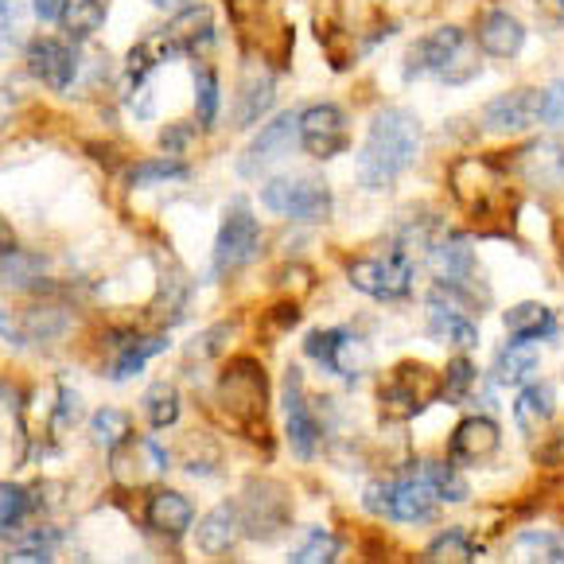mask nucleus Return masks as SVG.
<instances>
[{"label":"nucleus","mask_w":564,"mask_h":564,"mask_svg":"<svg viewBox=\"0 0 564 564\" xmlns=\"http://www.w3.org/2000/svg\"><path fill=\"white\" fill-rule=\"evenodd\" d=\"M416 152H421V121L413 109L386 106L382 113H373L370 133L358 152V183L366 192H386L401 175L413 167Z\"/></svg>","instance_id":"obj_1"},{"label":"nucleus","mask_w":564,"mask_h":564,"mask_svg":"<svg viewBox=\"0 0 564 564\" xmlns=\"http://www.w3.org/2000/svg\"><path fill=\"white\" fill-rule=\"evenodd\" d=\"M479 70H482V63H479L475 43L467 40L464 28H452V24L436 28L432 35L416 40L405 58V83L429 75L448 86H464V83H471V78H479Z\"/></svg>","instance_id":"obj_2"},{"label":"nucleus","mask_w":564,"mask_h":564,"mask_svg":"<svg viewBox=\"0 0 564 564\" xmlns=\"http://www.w3.org/2000/svg\"><path fill=\"white\" fill-rule=\"evenodd\" d=\"M218 409L226 413V421L241 424V429H258L269 409L265 366L253 358H234L218 378Z\"/></svg>","instance_id":"obj_3"},{"label":"nucleus","mask_w":564,"mask_h":564,"mask_svg":"<svg viewBox=\"0 0 564 564\" xmlns=\"http://www.w3.org/2000/svg\"><path fill=\"white\" fill-rule=\"evenodd\" d=\"M441 398V373L424 362H401L378 390V413L386 421H413Z\"/></svg>","instance_id":"obj_4"},{"label":"nucleus","mask_w":564,"mask_h":564,"mask_svg":"<svg viewBox=\"0 0 564 564\" xmlns=\"http://www.w3.org/2000/svg\"><path fill=\"white\" fill-rule=\"evenodd\" d=\"M241 533L253 541H276L284 530H292V498L289 487L276 479H249L241 490Z\"/></svg>","instance_id":"obj_5"},{"label":"nucleus","mask_w":564,"mask_h":564,"mask_svg":"<svg viewBox=\"0 0 564 564\" xmlns=\"http://www.w3.org/2000/svg\"><path fill=\"white\" fill-rule=\"evenodd\" d=\"M261 203L292 223H324L332 215V192L319 175H276L261 187Z\"/></svg>","instance_id":"obj_6"},{"label":"nucleus","mask_w":564,"mask_h":564,"mask_svg":"<svg viewBox=\"0 0 564 564\" xmlns=\"http://www.w3.org/2000/svg\"><path fill=\"white\" fill-rule=\"evenodd\" d=\"M448 183H452V195L459 199V207H467L479 218L498 215L502 203H507V175L482 156H459L448 167Z\"/></svg>","instance_id":"obj_7"},{"label":"nucleus","mask_w":564,"mask_h":564,"mask_svg":"<svg viewBox=\"0 0 564 564\" xmlns=\"http://www.w3.org/2000/svg\"><path fill=\"white\" fill-rule=\"evenodd\" d=\"M261 253V226L258 218L249 215L246 199H234L226 207V218L218 226L215 238V253H210V273L215 276H230L238 269H246L249 261Z\"/></svg>","instance_id":"obj_8"},{"label":"nucleus","mask_w":564,"mask_h":564,"mask_svg":"<svg viewBox=\"0 0 564 564\" xmlns=\"http://www.w3.org/2000/svg\"><path fill=\"white\" fill-rule=\"evenodd\" d=\"M304 355L316 358L324 370L339 373L347 382H358L366 370H370L373 355H370V343L358 339L355 332L347 327H327V332H312L304 339Z\"/></svg>","instance_id":"obj_9"},{"label":"nucleus","mask_w":564,"mask_h":564,"mask_svg":"<svg viewBox=\"0 0 564 564\" xmlns=\"http://www.w3.org/2000/svg\"><path fill=\"white\" fill-rule=\"evenodd\" d=\"M413 261H409L405 249H393L386 258H362L347 265V281L355 284L358 292L373 300H401L413 292Z\"/></svg>","instance_id":"obj_10"},{"label":"nucleus","mask_w":564,"mask_h":564,"mask_svg":"<svg viewBox=\"0 0 564 564\" xmlns=\"http://www.w3.org/2000/svg\"><path fill=\"white\" fill-rule=\"evenodd\" d=\"M300 149L316 160H335L339 152L350 149V124L347 113L332 101L307 106L300 113Z\"/></svg>","instance_id":"obj_11"},{"label":"nucleus","mask_w":564,"mask_h":564,"mask_svg":"<svg viewBox=\"0 0 564 564\" xmlns=\"http://www.w3.org/2000/svg\"><path fill=\"white\" fill-rule=\"evenodd\" d=\"M164 471H167V452L152 436H137L133 432L129 441L109 452V475L121 487H152L156 479H164Z\"/></svg>","instance_id":"obj_12"},{"label":"nucleus","mask_w":564,"mask_h":564,"mask_svg":"<svg viewBox=\"0 0 564 564\" xmlns=\"http://www.w3.org/2000/svg\"><path fill=\"white\" fill-rule=\"evenodd\" d=\"M296 144H300V113H281L249 141V149L241 152V160H238V172L241 175L269 172V167L281 164Z\"/></svg>","instance_id":"obj_13"},{"label":"nucleus","mask_w":564,"mask_h":564,"mask_svg":"<svg viewBox=\"0 0 564 564\" xmlns=\"http://www.w3.org/2000/svg\"><path fill=\"white\" fill-rule=\"evenodd\" d=\"M78 67L83 58L75 51V40H51V35H40V40L28 43V70L32 78H40L51 90H70L78 78Z\"/></svg>","instance_id":"obj_14"},{"label":"nucleus","mask_w":564,"mask_h":564,"mask_svg":"<svg viewBox=\"0 0 564 564\" xmlns=\"http://www.w3.org/2000/svg\"><path fill=\"white\" fill-rule=\"evenodd\" d=\"M284 432H289V444L300 459H312L319 452V421L312 413V405L304 401V378H300L296 366H289L284 373Z\"/></svg>","instance_id":"obj_15"},{"label":"nucleus","mask_w":564,"mask_h":564,"mask_svg":"<svg viewBox=\"0 0 564 564\" xmlns=\"http://www.w3.org/2000/svg\"><path fill=\"white\" fill-rule=\"evenodd\" d=\"M533 121H541V90H507L482 109V129L487 133H525Z\"/></svg>","instance_id":"obj_16"},{"label":"nucleus","mask_w":564,"mask_h":564,"mask_svg":"<svg viewBox=\"0 0 564 564\" xmlns=\"http://www.w3.org/2000/svg\"><path fill=\"white\" fill-rule=\"evenodd\" d=\"M113 339H106L113 347V358L106 366L109 382H129L144 370V362L167 350V335H137V332H109Z\"/></svg>","instance_id":"obj_17"},{"label":"nucleus","mask_w":564,"mask_h":564,"mask_svg":"<svg viewBox=\"0 0 564 564\" xmlns=\"http://www.w3.org/2000/svg\"><path fill=\"white\" fill-rule=\"evenodd\" d=\"M498 444H502V432H498V424L490 421V416H467V421H459L456 432H452L448 459L456 467L487 464L498 452Z\"/></svg>","instance_id":"obj_18"},{"label":"nucleus","mask_w":564,"mask_h":564,"mask_svg":"<svg viewBox=\"0 0 564 564\" xmlns=\"http://www.w3.org/2000/svg\"><path fill=\"white\" fill-rule=\"evenodd\" d=\"M144 522H149L152 533L160 538H183V533L195 525V502L180 490H167V487H156L144 502Z\"/></svg>","instance_id":"obj_19"},{"label":"nucleus","mask_w":564,"mask_h":564,"mask_svg":"<svg viewBox=\"0 0 564 564\" xmlns=\"http://www.w3.org/2000/svg\"><path fill=\"white\" fill-rule=\"evenodd\" d=\"M475 40H479V51L490 58H518L525 47V28L518 17H510L507 9H490L479 17V28H475Z\"/></svg>","instance_id":"obj_20"},{"label":"nucleus","mask_w":564,"mask_h":564,"mask_svg":"<svg viewBox=\"0 0 564 564\" xmlns=\"http://www.w3.org/2000/svg\"><path fill=\"white\" fill-rule=\"evenodd\" d=\"M441 507V495L409 467L405 479H393L390 487V522H429Z\"/></svg>","instance_id":"obj_21"},{"label":"nucleus","mask_w":564,"mask_h":564,"mask_svg":"<svg viewBox=\"0 0 564 564\" xmlns=\"http://www.w3.org/2000/svg\"><path fill=\"white\" fill-rule=\"evenodd\" d=\"M518 172L538 187H561L564 183V141H533L518 152Z\"/></svg>","instance_id":"obj_22"},{"label":"nucleus","mask_w":564,"mask_h":564,"mask_svg":"<svg viewBox=\"0 0 564 564\" xmlns=\"http://www.w3.org/2000/svg\"><path fill=\"white\" fill-rule=\"evenodd\" d=\"M241 538V510L238 502H218L199 525H195V545L207 556H223Z\"/></svg>","instance_id":"obj_23"},{"label":"nucleus","mask_w":564,"mask_h":564,"mask_svg":"<svg viewBox=\"0 0 564 564\" xmlns=\"http://www.w3.org/2000/svg\"><path fill=\"white\" fill-rule=\"evenodd\" d=\"M167 40L175 43V51L180 55H199L203 47H210L215 43V17H210V9H203V4H192V9L175 12V20L164 28Z\"/></svg>","instance_id":"obj_24"},{"label":"nucleus","mask_w":564,"mask_h":564,"mask_svg":"<svg viewBox=\"0 0 564 564\" xmlns=\"http://www.w3.org/2000/svg\"><path fill=\"white\" fill-rule=\"evenodd\" d=\"M502 327H507L510 339H522V343L549 339V335L561 332V327H556V319H553V307L538 304V300H522V304L507 307Z\"/></svg>","instance_id":"obj_25"},{"label":"nucleus","mask_w":564,"mask_h":564,"mask_svg":"<svg viewBox=\"0 0 564 564\" xmlns=\"http://www.w3.org/2000/svg\"><path fill=\"white\" fill-rule=\"evenodd\" d=\"M556 413V393L553 386L545 382H525L522 393H518L514 401V424L525 432V436H538L541 429H545L549 421H553Z\"/></svg>","instance_id":"obj_26"},{"label":"nucleus","mask_w":564,"mask_h":564,"mask_svg":"<svg viewBox=\"0 0 564 564\" xmlns=\"http://www.w3.org/2000/svg\"><path fill=\"white\" fill-rule=\"evenodd\" d=\"M273 98H276L273 75H246V83H241V90H238V106H234V124H238V129L258 124L261 117L269 113Z\"/></svg>","instance_id":"obj_27"},{"label":"nucleus","mask_w":564,"mask_h":564,"mask_svg":"<svg viewBox=\"0 0 564 564\" xmlns=\"http://www.w3.org/2000/svg\"><path fill=\"white\" fill-rule=\"evenodd\" d=\"M541 366V355L522 339H510L495 358V382L498 386H525L533 382V373Z\"/></svg>","instance_id":"obj_28"},{"label":"nucleus","mask_w":564,"mask_h":564,"mask_svg":"<svg viewBox=\"0 0 564 564\" xmlns=\"http://www.w3.org/2000/svg\"><path fill=\"white\" fill-rule=\"evenodd\" d=\"M67 312L58 304H32L24 307L17 316V327H20V343H47V339H58V335L67 332Z\"/></svg>","instance_id":"obj_29"},{"label":"nucleus","mask_w":564,"mask_h":564,"mask_svg":"<svg viewBox=\"0 0 564 564\" xmlns=\"http://www.w3.org/2000/svg\"><path fill=\"white\" fill-rule=\"evenodd\" d=\"M192 180V164H183L180 156H156V160H137L124 183L129 187H160V183H183Z\"/></svg>","instance_id":"obj_30"},{"label":"nucleus","mask_w":564,"mask_h":564,"mask_svg":"<svg viewBox=\"0 0 564 564\" xmlns=\"http://www.w3.org/2000/svg\"><path fill=\"white\" fill-rule=\"evenodd\" d=\"M58 24H63V32L75 43L90 40V35L101 32V24H106V0H63Z\"/></svg>","instance_id":"obj_31"},{"label":"nucleus","mask_w":564,"mask_h":564,"mask_svg":"<svg viewBox=\"0 0 564 564\" xmlns=\"http://www.w3.org/2000/svg\"><path fill=\"white\" fill-rule=\"evenodd\" d=\"M55 545H58V533L51 530V525H40V530H24L9 545L4 561H9V564H51V561H55Z\"/></svg>","instance_id":"obj_32"},{"label":"nucleus","mask_w":564,"mask_h":564,"mask_svg":"<svg viewBox=\"0 0 564 564\" xmlns=\"http://www.w3.org/2000/svg\"><path fill=\"white\" fill-rule=\"evenodd\" d=\"M0 284H4V289H17V292L40 289L43 284V261L32 258V253L12 249V253L0 258Z\"/></svg>","instance_id":"obj_33"},{"label":"nucleus","mask_w":564,"mask_h":564,"mask_svg":"<svg viewBox=\"0 0 564 564\" xmlns=\"http://www.w3.org/2000/svg\"><path fill=\"white\" fill-rule=\"evenodd\" d=\"M416 475H421L424 482H429L436 495H441V502H467V482L464 475L456 471V464H436V459H421V464L413 467Z\"/></svg>","instance_id":"obj_34"},{"label":"nucleus","mask_w":564,"mask_h":564,"mask_svg":"<svg viewBox=\"0 0 564 564\" xmlns=\"http://www.w3.org/2000/svg\"><path fill=\"white\" fill-rule=\"evenodd\" d=\"M90 432H94V444H101L106 452H113L117 444H124L129 436H133V416L124 413V409L106 405L90 416Z\"/></svg>","instance_id":"obj_35"},{"label":"nucleus","mask_w":564,"mask_h":564,"mask_svg":"<svg viewBox=\"0 0 564 564\" xmlns=\"http://www.w3.org/2000/svg\"><path fill=\"white\" fill-rule=\"evenodd\" d=\"M32 510V490L17 487V482H0V538L20 533V525L28 522Z\"/></svg>","instance_id":"obj_36"},{"label":"nucleus","mask_w":564,"mask_h":564,"mask_svg":"<svg viewBox=\"0 0 564 564\" xmlns=\"http://www.w3.org/2000/svg\"><path fill=\"white\" fill-rule=\"evenodd\" d=\"M510 561H541V564H564V545L549 533H522L510 541Z\"/></svg>","instance_id":"obj_37"},{"label":"nucleus","mask_w":564,"mask_h":564,"mask_svg":"<svg viewBox=\"0 0 564 564\" xmlns=\"http://www.w3.org/2000/svg\"><path fill=\"white\" fill-rule=\"evenodd\" d=\"M144 413H149L152 429H172L180 421V390L172 382H156L144 393Z\"/></svg>","instance_id":"obj_38"},{"label":"nucleus","mask_w":564,"mask_h":564,"mask_svg":"<svg viewBox=\"0 0 564 564\" xmlns=\"http://www.w3.org/2000/svg\"><path fill=\"white\" fill-rule=\"evenodd\" d=\"M218 101H223V94H218V75L210 67H199L195 70V121H199V129H215Z\"/></svg>","instance_id":"obj_39"},{"label":"nucleus","mask_w":564,"mask_h":564,"mask_svg":"<svg viewBox=\"0 0 564 564\" xmlns=\"http://www.w3.org/2000/svg\"><path fill=\"white\" fill-rule=\"evenodd\" d=\"M475 553H479V549L471 545V538H467V533L448 530V533H441V538L432 541L429 549H424V561H436V564H471Z\"/></svg>","instance_id":"obj_40"},{"label":"nucleus","mask_w":564,"mask_h":564,"mask_svg":"<svg viewBox=\"0 0 564 564\" xmlns=\"http://www.w3.org/2000/svg\"><path fill=\"white\" fill-rule=\"evenodd\" d=\"M471 390H475V362L464 355H456L448 362V370L441 373V398L448 401V405H459Z\"/></svg>","instance_id":"obj_41"},{"label":"nucleus","mask_w":564,"mask_h":564,"mask_svg":"<svg viewBox=\"0 0 564 564\" xmlns=\"http://www.w3.org/2000/svg\"><path fill=\"white\" fill-rule=\"evenodd\" d=\"M289 561L292 564H335L339 561V541H335L327 530H312L304 538V545L292 549Z\"/></svg>","instance_id":"obj_42"},{"label":"nucleus","mask_w":564,"mask_h":564,"mask_svg":"<svg viewBox=\"0 0 564 564\" xmlns=\"http://www.w3.org/2000/svg\"><path fill=\"white\" fill-rule=\"evenodd\" d=\"M24 441V409L17 401V390L0 386V444L4 441Z\"/></svg>","instance_id":"obj_43"},{"label":"nucleus","mask_w":564,"mask_h":564,"mask_svg":"<svg viewBox=\"0 0 564 564\" xmlns=\"http://www.w3.org/2000/svg\"><path fill=\"white\" fill-rule=\"evenodd\" d=\"M78 416H83V401H78L75 390H67V386H58V398H55V409H51V432H67L78 424Z\"/></svg>","instance_id":"obj_44"},{"label":"nucleus","mask_w":564,"mask_h":564,"mask_svg":"<svg viewBox=\"0 0 564 564\" xmlns=\"http://www.w3.org/2000/svg\"><path fill=\"white\" fill-rule=\"evenodd\" d=\"M230 332H234L230 324H218V327H210V332H203L199 339L187 347V358H195V362H203V358H218L226 347V339H230Z\"/></svg>","instance_id":"obj_45"},{"label":"nucleus","mask_w":564,"mask_h":564,"mask_svg":"<svg viewBox=\"0 0 564 564\" xmlns=\"http://www.w3.org/2000/svg\"><path fill=\"white\" fill-rule=\"evenodd\" d=\"M192 141H195L192 121H172V124H164V133H160V149H164L167 156H183V152L192 149Z\"/></svg>","instance_id":"obj_46"},{"label":"nucleus","mask_w":564,"mask_h":564,"mask_svg":"<svg viewBox=\"0 0 564 564\" xmlns=\"http://www.w3.org/2000/svg\"><path fill=\"white\" fill-rule=\"evenodd\" d=\"M541 121L564 129V83H549L541 90Z\"/></svg>","instance_id":"obj_47"},{"label":"nucleus","mask_w":564,"mask_h":564,"mask_svg":"<svg viewBox=\"0 0 564 564\" xmlns=\"http://www.w3.org/2000/svg\"><path fill=\"white\" fill-rule=\"evenodd\" d=\"M261 9H265V0H226V12H230V20L238 28L253 24L261 17Z\"/></svg>","instance_id":"obj_48"},{"label":"nucleus","mask_w":564,"mask_h":564,"mask_svg":"<svg viewBox=\"0 0 564 564\" xmlns=\"http://www.w3.org/2000/svg\"><path fill=\"white\" fill-rule=\"evenodd\" d=\"M32 9L40 20H58V12H63V0H32Z\"/></svg>","instance_id":"obj_49"},{"label":"nucleus","mask_w":564,"mask_h":564,"mask_svg":"<svg viewBox=\"0 0 564 564\" xmlns=\"http://www.w3.org/2000/svg\"><path fill=\"white\" fill-rule=\"evenodd\" d=\"M152 9H164V12H183V9H192L195 0H149Z\"/></svg>","instance_id":"obj_50"},{"label":"nucleus","mask_w":564,"mask_h":564,"mask_svg":"<svg viewBox=\"0 0 564 564\" xmlns=\"http://www.w3.org/2000/svg\"><path fill=\"white\" fill-rule=\"evenodd\" d=\"M12 249H17V238H12L9 223L0 218V258H4V253H12Z\"/></svg>","instance_id":"obj_51"},{"label":"nucleus","mask_w":564,"mask_h":564,"mask_svg":"<svg viewBox=\"0 0 564 564\" xmlns=\"http://www.w3.org/2000/svg\"><path fill=\"white\" fill-rule=\"evenodd\" d=\"M12 17H17V0H0V32L12 24Z\"/></svg>","instance_id":"obj_52"},{"label":"nucleus","mask_w":564,"mask_h":564,"mask_svg":"<svg viewBox=\"0 0 564 564\" xmlns=\"http://www.w3.org/2000/svg\"><path fill=\"white\" fill-rule=\"evenodd\" d=\"M12 113V94H4L0 90V121H4V117Z\"/></svg>","instance_id":"obj_53"},{"label":"nucleus","mask_w":564,"mask_h":564,"mask_svg":"<svg viewBox=\"0 0 564 564\" xmlns=\"http://www.w3.org/2000/svg\"><path fill=\"white\" fill-rule=\"evenodd\" d=\"M556 4H561V9H564V0H556Z\"/></svg>","instance_id":"obj_54"}]
</instances>
